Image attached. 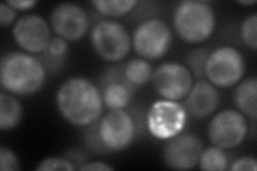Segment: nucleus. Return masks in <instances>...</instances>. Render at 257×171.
<instances>
[{
	"label": "nucleus",
	"mask_w": 257,
	"mask_h": 171,
	"mask_svg": "<svg viewBox=\"0 0 257 171\" xmlns=\"http://www.w3.org/2000/svg\"><path fill=\"white\" fill-rule=\"evenodd\" d=\"M55 101L61 117L74 126L86 127L103 115L100 89L84 76H72L64 80L56 91Z\"/></svg>",
	"instance_id": "f257e3e1"
},
{
	"label": "nucleus",
	"mask_w": 257,
	"mask_h": 171,
	"mask_svg": "<svg viewBox=\"0 0 257 171\" xmlns=\"http://www.w3.org/2000/svg\"><path fill=\"white\" fill-rule=\"evenodd\" d=\"M47 72L37 56L12 51L0 60V85L3 91L15 96H30L42 90Z\"/></svg>",
	"instance_id": "f03ea898"
},
{
	"label": "nucleus",
	"mask_w": 257,
	"mask_h": 171,
	"mask_svg": "<svg viewBox=\"0 0 257 171\" xmlns=\"http://www.w3.org/2000/svg\"><path fill=\"white\" fill-rule=\"evenodd\" d=\"M98 128L104 145L110 153L121 152L134 143L146 128V115L139 107L111 109L98 121Z\"/></svg>",
	"instance_id": "7ed1b4c3"
},
{
	"label": "nucleus",
	"mask_w": 257,
	"mask_h": 171,
	"mask_svg": "<svg viewBox=\"0 0 257 171\" xmlns=\"http://www.w3.org/2000/svg\"><path fill=\"white\" fill-rule=\"evenodd\" d=\"M216 27V15L210 4L203 0H183L173 13V28L188 44H200L210 38Z\"/></svg>",
	"instance_id": "20e7f679"
},
{
	"label": "nucleus",
	"mask_w": 257,
	"mask_h": 171,
	"mask_svg": "<svg viewBox=\"0 0 257 171\" xmlns=\"http://www.w3.org/2000/svg\"><path fill=\"white\" fill-rule=\"evenodd\" d=\"M89 40L93 52L102 60L112 64L122 62L132 50L130 32L114 20L96 21L90 28Z\"/></svg>",
	"instance_id": "39448f33"
},
{
	"label": "nucleus",
	"mask_w": 257,
	"mask_h": 171,
	"mask_svg": "<svg viewBox=\"0 0 257 171\" xmlns=\"http://www.w3.org/2000/svg\"><path fill=\"white\" fill-rule=\"evenodd\" d=\"M245 69L242 53L231 45H222L210 51L206 61L205 78L218 89H228L243 79Z\"/></svg>",
	"instance_id": "423d86ee"
},
{
	"label": "nucleus",
	"mask_w": 257,
	"mask_h": 171,
	"mask_svg": "<svg viewBox=\"0 0 257 171\" xmlns=\"http://www.w3.org/2000/svg\"><path fill=\"white\" fill-rule=\"evenodd\" d=\"M131 37L132 48L136 55L148 61L163 58L173 45V31L170 25L159 18L140 23Z\"/></svg>",
	"instance_id": "0eeeda50"
},
{
	"label": "nucleus",
	"mask_w": 257,
	"mask_h": 171,
	"mask_svg": "<svg viewBox=\"0 0 257 171\" xmlns=\"http://www.w3.org/2000/svg\"><path fill=\"white\" fill-rule=\"evenodd\" d=\"M188 121V112L183 104L161 99L152 103L146 113L148 132L159 140L170 138L183 132Z\"/></svg>",
	"instance_id": "6e6552de"
},
{
	"label": "nucleus",
	"mask_w": 257,
	"mask_h": 171,
	"mask_svg": "<svg viewBox=\"0 0 257 171\" xmlns=\"http://www.w3.org/2000/svg\"><path fill=\"white\" fill-rule=\"evenodd\" d=\"M248 122L237 109H222L215 112L208 124V138L212 145L223 150L239 146L247 137Z\"/></svg>",
	"instance_id": "1a4fd4ad"
},
{
	"label": "nucleus",
	"mask_w": 257,
	"mask_h": 171,
	"mask_svg": "<svg viewBox=\"0 0 257 171\" xmlns=\"http://www.w3.org/2000/svg\"><path fill=\"white\" fill-rule=\"evenodd\" d=\"M151 83L162 99L179 102L190 92L194 77L186 64L171 61L160 64L154 70Z\"/></svg>",
	"instance_id": "9d476101"
},
{
	"label": "nucleus",
	"mask_w": 257,
	"mask_h": 171,
	"mask_svg": "<svg viewBox=\"0 0 257 171\" xmlns=\"http://www.w3.org/2000/svg\"><path fill=\"white\" fill-rule=\"evenodd\" d=\"M48 23L54 34L68 42H77L85 38L91 26L90 16L75 3L56 5L50 13Z\"/></svg>",
	"instance_id": "9b49d317"
},
{
	"label": "nucleus",
	"mask_w": 257,
	"mask_h": 171,
	"mask_svg": "<svg viewBox=\"0 0 257 171\" xmlns=\"http://www.w3.org/2000/svg\"><path fill=\"white\" fill-rule=\"evenodd\" d=\"M12 38L23 52L38 56L50 45L52 28L44 18L39 14L23 15L12 27Z\"/></svg>",
	"instance_id": "f8f14e48"
},
{
	"label": "nucleus",
	"mask_w": 257,
	"mask_h": 171,
	"mask_svg": "<svg viewBox=\"0 0 257 171\" xmlns=\"http://www.w3.org/2000/svg\"><path fill=\"white\" fill-rule=\"evenodd\" d=\"M204 149L199 136L181 132L166 140L162 157L166 167L174 170H190L198 165V159Z\"/></svg>",
	"instance_id": "ddd939ff"
},
{
	"label": "nucleus",
	"mask_w": 257,
	"mask_h": 171,
	"mask_svg": "<svg viewBox=\"0 0 257 171\" xmlns=\"http://www.w3.org/2000/svg\"><path fill=\"white\" fill-rule=\"evenodd\" d=\"M98 87L104 106L109 110L126 108L138 90L126 79L123 72V62L112 64L104 70L99 76Z\"/></svg>",
	"instance_id": "4468645a"
},
{
	"label": "nucleus",
	"mask_w": 257,
	"mask_h": 171,
	"mask_svg": "<svg viewBox=\"0 0 257 171\" xmlns=\"http://www.w3.org/2000/svg\"><path fill=\"white\" fill-rule=\"evenodd\" d=\"M221 102L219 89L205 79H198L193 84L186 96L183 106L188 116L204 120L214 115Z\"/></svg>",
	"instance_id": "2eb2a0df"
},
{
	"label": "nucleus",
	"mask_w": 257,
	"mask_h": 171,
	"mask_svg": "<svg viewBox=\"0 0 257 171\" xmlns=\"http://www.w3.org/2000/svg\"><path fill=\"white\" fill-rule=\"evenodd\" d=\"M234 103L237 110L246 119H257V79L255 76L242 79L234 91Z\"/></svg>",
	"instance_id": "dca6fc26"
},
{
	"label": "nucleus",
	"mask_w": 257,
	"mask_h": 171,
	"mask_svg": "<svg viewBox=\"0 0 257 171\" xmlns=\"http://www.w3.org/2000/svg\"><path fill=\"white\" fill-rule=\"evenodd\" d=\"M69 54V42L64 39L55 36L52 38L50 45L42 54L37 56L45 68L47 74L55 75L59 73L67 62Z\"/></svg>",
	"instance_id": "f3484780"
},
{
	"label": "nucleus",
	"mask_w": 257,
	"mask_h": 171,
	"mask_svg": "<svg viewBox=\"0 0 257 171\" xmlns=\"http://www.w3.org/2000/svg\"><path fill=\"white\" fill-rule=\"evenodd\" d=\"M24 109L15 95L0 92V131L7 132L18 126L23 119Z\"/></svg>",
	"instance_id": "a211bd4d"
},
{
	"label": "nucleus",
	"mask_w": 257,
	"mask_h": 171,
	"mask_svg": "<svg viewBox=\"0 0 257 171\" xmlns=\"http://www.w3.org/2000/svg\"><path fill=\"white\" fill-rule=\"evenodd\" d=\"M123 72L128 83L139 89L151 80L154 68L146 59L133 58L123 62Z\"/></svg>",
	"instance_id": "6ab92c4d"
},
{
	"label": "nucleus",
	"mask_w": 257,
	"mask_h": 171,
	"mask_svg": "<svg viewBox=\"0 0 257 171\" xmlns=\"http://www.w3.org/2000/svg\"><path fill=\"white\" fill-rule=\"evenodd\" d=\"M90 5L100 16H105L111 20L131 14L138 2L136 0H92Z\"/></svg>",
	"instance_id": "aec40b11"
},
{
	"label": "nucleus",
	"mask_w": 257,
	"mask_h": 171,
	"mask_svg": "<svg viewBox=\"0 0 257 171\" xmlns=\"http://www.w3.org/2000/svg\"><path fill=\"white\" fill-rule=\"evenodd\" d=\"M230 158L226 150L218 148L215 145L203 149L198 159V167L207 171H224L228 170Z\"/></svg>",
	"instance_id": "412c9836"
},
{
	"label": "nucleus",
	"mask_w": 257,
	"mask_h": 171,
	"mask_svg": "<svg viewBox=\"0 0 257 171\" xmlns=\"http://www.w3.org/2000/svg\"><path fill=\"white\" fill-rule=\"evenodd\" d=\"M209 47H197L191 50L186 56V66L196 80L205 79V67L209 54Z\"/></svg>",
	"instance_id": "4be33fe9"
},
{
	"label": "nucleus",
	"mask_w": 257,
	"mask_h": 171,
	"mask_svg": "<svg viewBox=\"0 0 257 171\" xmlns=\"http://www.w3.org/2000/svg\"><path fill=\"white\" fill-rule=\"evenodd\" d=\"M98 121L85 127V131L83 133V144L88 153L94 154V155L98 156L107 155V154H110V152L104 145L101 139L98 128Z\"/></svg>",
	"instance_id": "5701e85b"
},
{
	"label": "nucleus",
	"mask_w": 257,
	"mask_h": 171,
	"mask_svg": "<svg viewBox=\"0 0 257 171\" xmlns=\"http://www.w3.org/2000/svg\"><path fill=\"white\" fill-rule=\"evenodd\" d=\"M240 37L242 42L253 51L257 47V13L248 14L240 25Z\"/></svg>",
	"instance_id": "b1692460"
},
{
	"label": "nucleus",
	"mask_w": 257,
	"mask_h": 171,
	"mask_svg": "<svg viewBox=\"0 0 257 171\" xmlns=\"http://www.w3.org/2000/svg\"><path fill=\"white\" fill-rule=\"evenodd\" d=\"M160 12V4L156 2H138V5L131 12V20L134 22H145L150 19L158 18Z\"/></svg>",
	"instance_id": "393cba45"
},
{
	"label": "nucleus",
	"mask_w": 257,
	"mask_h": 171,
	"mask_svg": "<svg viewBox=\"0 0 257 171\" xmlns=\"http://www.w3.org/2000/svg\"><path fill=\"white\" fill-rule=\"evenodd\" d=\"M37 171H54V170H64V171H73L76 168L72 165L63 156H51L42 159L36 167Z\"/></svg>",
	"instance_id": "a878e982"
},
{
	"label": "nucleus",
	"mask_w": 257,
	"mask_h": 171,
	"mask_svg": "<svg viewBox=\"0 0 257 171\" xmlns=\"http://www.w3.org/2000/svg\"><path fill=\"white\" fill-rule=\"evenodd\" d=\"M21 169V160L16 153L3 145L0 148V171H19Z\"/></svg>",
	"instance_id": "bb28decb"
},
{
	"label": "nucleus",
	"mask_w": 257,
	"mask_h": 171,
	"mask_svg": "<svg viewBox=\"0 0 257 171\" xmlns=\"http://www.w3.org/2000/svg\"><path fill=\"white\" fill-rule=\"evenodd\" d=\"M62 156L66 157L69 161H71L72 165L76 168V170H78L83 165H85L87 161H89L88 152L77 148L68 149L67 151L63 152Z\"/></svg>",
	"instance_id": "cd10ccee"
},
{
	"label": "nucleus",
	"mask_w": 257,
	"mask_h": 171,
	"mask_svg": "<svg viewBox=\"0 0 257 171\" xmlns=\"http://www.w3.org/2000/svg\"><path fill=\"white\" fill-rule=\"evenodd\" d=\"M228 170L231 171H256L257 159L253 156H241L230 161Z\"/></svg>",
	"instance_id": "c85d7f7f"
},
{
	"label": "nucleus",
	"mask_w": 257,
	"mask_h": 171,
	"mask_svg": "<svg viewBox=\"0 0 257 171\" xmlns=\"http://www.w3.org/2000/svg\"><path fill=\"white\" fill-rule=\"evenodd\" d=\"M18 12L8 5L6 2L0 5V26L6 28L18 21Z\"/></svg>",
	"instance_id": "c756f323"
},
{
	"label": "nucleus",
	"mask_w": 257,
	"mask_h": 171,
	"mask_svg": "<svg viewBox=\"0 0 257 171\" xmlns=\"http://www.w3.org/2000/svg\"><path fill=\"white\" fill-rule=\"evenodd\" d=\"M6 3L16 12L30 10L38 4L37 0H7Z\"/></svg>",
	"instance_id": "7c9ffc66"
},
{
	"label": "nucleus",
	"mask_w": 257,
	"mask_h": 171,
	"mask_svg": "<svg viewBox=\"0 0 257 171\" xmlns=\"http://www.w3.org/2000/svg\"><path fill=\"white\" fill-rule=\"evenodd\" d=\"M78 170H91V171H109L114 170V167L108 165L107 162H104L101 160H93V161H87L85 165H83Z\"/></svg>",
	"instance_id": "2f4dec72"
},
{
	"label": "nucleus",
	"mask_w": 257,
	"mask_h": 171,
	"mask_svg": "<svg viewBox=\"0 0 257 171\" xmlns=\"http://www.w3.org/2000/svg\"><path fill=\"white\" fill-rule=\"evenodd\" d=\"M238 5H241V6H254L257 4L256 0H239V2H237Z\"/></svg>",
	"instance_id": "473e14b6"
}]
</instances>
